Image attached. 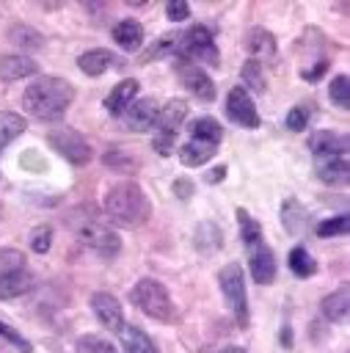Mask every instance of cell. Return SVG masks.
Listing matches in <instances>:
<instances>
[{
  "instance_id": "obj_1",
  "label": "cell",
  "mask_w": 350,
  "mask_h": 353,
  "mask_svg": "<svg viewBox=\"0 0 350 353\" xmlns=\"http://www.w3.org/2000/svg\"><path fill=\"white\" fill-rule=\"evenodd\" d=\"M72 99H74V85L63 77H39L22 94L25 110L39 121H58L72 105Z\"/></svg>"
},
{
  "instance_id": "obj_2",
  "label": "cell",
  "mask_w": 350,
  "mask_h": 353,
  "mask_svg": "<svg viewBox=\"0 0 350 353\" xmlns=\"http://www.w3.org/2000/svg\"><path fill=\"white\" fill-rule=\"evenodd\" d=\"M105 212L116 226L135 229V226H143L149 221L152 204H149V196L143 193V188L138 182L124 179L105 193Z\"/></svg>"
},
{
  "instance_id": "obj_3",
  "label": "cell",
  "mask_w": 350,
  "mask_h": 353,
  "mask_svg": "<svg viewBox=\"0 0 350 353\" xmlns=\"http://www.w3.org/2000/svg\"><path fill=\"white\" fill-rule=\"evenodd\" d=\"M130 301L146 317H152V320L171 323L176 317V309L171 303V295H168V290L157 279H141V281H135V287L130 290Z\"/></svg>"
},
{
  "instance_id": "obj_4",
  "label": "cell",
  "mask_w": 350,
  "mask_h": 353,
  "mask_svg": "<svg viewBox=\"0 0 350 353\" xmlns=\"http://www.w3.org/2000/svg\"><path fill=\"white\" fill-rule=\"evenodd\" d=\"M72 229H74L77 240H80L85 248H91L94 254H99V256H113V254H119V248H121L119 234H116L107 223L96 221L94 215H85V218H83V215H74Z\"/></svg>"
},
{
  "instance_id": "obj_5",
  "label": "cell",
  "mask_w": 350,
  "mask_h": 353,
  "mask_svg": "<svg viewBox=\"0 0 350 353\" xmlns=\"http://www.w3.org/2000/svg\"><path fill=\"white\" fill-rule=\"evenodd\" d=\"M218 281H220V290H223V295L229 301V309H231L237 325L245 328L248 325V298H245V276H243V268L237 262H229L220 270Z\"/></svg>"
},
{
  "instance_id": "obj_6",
  "label": "cell",
  "mask_w": 350,
  "mask_h": 353,
  "mask_svg": "<svg viewBox=\"0 0 350 353\" xmlns=\"http://www.w3.org/2000/svg\"><path fill=\"white\" fill-rule=\"evenodd\" d=\"M179 55L187 58V61H193V63L201 61V66H204V63L215 66V63H218V50H215V41H212L209 28H204V25L187 28V30L179 36Z\"/></svg>"
},
{
  "instance_id": "obj_7",
  "label": "cell",
  "mask_w": 350,
  "mask_h": 353,
  "mask_svg": "<svg viewBox=\"0 0 350 353\" xmlns=\"http://www.w3.org/2000/svg\"><path fill=\"white\" fill-rule=\"evenodd\" d=\"M187 116V102L185 99H168L163 108H160V116H157V138H154V149L160 154H168L171 152V143H174V135L179 132V124L185 121Z\"/></svg>"
},
{
  "instance_id": "obj_8",
  "label": "cell",
  "mask_w": 350,
  "mask_h": 353,
  "mask_svg": "<svg viewBox=\"0 0 350 353\" xmlns=\"http://www.w3.org/2000/svg\"><path fill=\"white\" fill-rule=\"evenodd\" d=\"M50 146L69 163L74 165H85L91 163V143L77 132V130H55L47 135Z\"/></svg>"
},
{
  "instance_id": "obj_9",
  "label": "cell",
  "mask_w": 350,
  "mask_h": 353,
  "mask_svg": "<svg viewBox=\"0 0 350 353\" xmlns=\"http://www.w3.org/2000/svg\"><path fill=\"white\" fill-rule=\"evenodd\" d=\"M176 77L182 80V85L193 97H198L204 102H212L215 99V83H212V77L198 63H193V61H187V58L179 55V61H176Z\"/></svg>"
},
{
  "instance_id": "obj_10",
  "label": "cell",
  "mask_w": 350,
  "mask_h": 353,
  "mask_svg": "<svg viewBox=\"0 0 350 353\" xmlns=\"http://www.w3.org/2000/svg\"><path fill=\"white\" fill-rule=\"evenodd\" d=\"M226 116L240 124V127H259V113H256V105L251 99V94L243 88V85H234L226 97Z\"/></svg>"
},
{
  "instance_id": "obj_11",
  "label": "cell",
  "mask_w": 350,
  "mask_h": 353,
  "mask_svg": "<svg viewBox=\"0 0 350 353\" xmlns=\"http://www.w3.org/2000/svg\"><path fill=\"white\" fill-rule=\"evenodd\" d=\"M157 116H160V105L154 97H143V99H135L127 110H124V124L127 130L132 132H146L157 124Z\"/></svg>"
},
{
  "instance_id": "obj_12",
  "label": "cell",
  "mask_w": 350,
  "mask_h": 353,
  "mask_svg": "<svg viewBox=\"0 0 350 353\" xmlns=\"http://www.w3.org/2000/svg\"><path fill=\"white\" fill-rule=\"evenodd\" d=\"M248 248V268H251V276L256 284H270L276 279V256L273 251L265 245V240H256Z\"/></svg>"
},
{
  "instance_id": "obj_13",
  "label": "cell",
  "mask_w": 350,
  "mask_h": 353,
  "mask_svg": "<svg viewBox=\"0 0 350 353\" xmlns=\"http://www.w3.org/2000/svg\"><path fill=\"white\" fill-rule=\"evenodd\" d=\"M91 309H94L96 320H99L107 331H119V328L124 325L121 303H119L110 292H94V295H91Z\"/></svg>"
},
{
  "instance_id": "obj_14",
  "label": "cell",
  "mask_w": 350,
  "mask_h": 353,
  "mask_svg": "<svg viewBox=\"0 0 350 353\" xmlns=\"http://www.w3.org/2000/svg\"><path fill=\"white\" fill-rule=\"evenodd\" d=\"M215 152H218V143H215V141L190 135V138L179 146V160H182L187 168H196V165H204Z\"/></svg>"
},
{
  "instance_id": "obj_15",
  "label": "cell",
  "mask_w": 350,
  "mask_h": 353,
  "mask_svg": "<svg viewBox=\"0 0 350 353\" xmlns=\"http://www.w3.org/2000/svg\"><path fill=\"white\" fill-rule=\"evenodd\" d=\"M309 149L314 157H336V154H347V138L342 132H331V130H320L311 135Z\"/></svg>"
},
{
  "instance_id": "obj_16",
  "label": "cell",
  "mask_w": 350,
  "mask_h": 353,
  "mask_svg": "<svg viewBox=\"0 0 350 353\" xmlns=\"http://www.w3.org/2000/svg\"><path fill=\"white\" fill-rule=\"evenodd\" d=\"M314 168H317V176L325 182V185H344L347 182V154H336V157H314Z\"/></svg>"
},
{
  "instance_id": "obj_17",
  "label": "cell",
  "mask_w": 350,
  "mask_h": 353,
  "mask_svg": "<svg viewBox=\"0 0 350 353\" xmlns=\"http://www.w3.org/2000/svg\"><path fill=\"white\" fill-rule=\"evenodd\" d=\"M33 284H36V279H33L25 268H22V270H0V298H3V301L30 292Z\"/></svg>"
},
{
  "instance_id": "obj_18",
  "label": "cell",
  "mask_w": 350,
  "mask_h": 353,
  "mask_svg": "<svg viewBox=\"0 0 350 353\" xmlns=\"http://www.w3.org/2000/svg\"><path fill=\"white\" fill-rule=\"evenodd\" d=\"M138 80H121L107 97H105V110L110 116H124V110L135 102V94H138Z\"/></svg>"
},
{
  "instance_id": "obj_19",
  "label": "cell",
  "mask_w": 350,
  "mask_h": 353,
  "mask_svg": "<svg viewBox=\"0 0 350 353\" xmlns=\"http://www.w3.org/2000/svg\"><path fill=\"white\" fill-rule=\"evenodd\" d=\"M36 61H30L28 55H0V80L14 83L22 77L36 74Z\"/></svg>"
},
{
  "instance_id": "obj_20",
  "label": "cell",
  "mask_w": 350,
  "mask_h": 353,
  "mask_svg": "<svg viewBox=\"0 0 350 353\" xmlns=\"http://www.w3.org/2000/svg\"><path fill=\"white\" fill-rule=\"evenodd\" d=\"M119 339H121L124 353H157V347L149 339V334L143 328H138V325H121L119 328Z\"/></svg>"
},
{
  "instance_id": "obj_21",
  "label": "cell",
  "mask_w": 350,
  "mask_h": 353,
  "mask_svg": "<svg viewBox=\"0 0 350 353\" xmlns=\"http://www.w3.org/2000/svg\"><path fill=\"white\" fill-rule=\"evenodd\" d=\"M113 39H116V44H119L121 50L135 52V50L143 44V28H141V22H135V19H121V22L113 25Z\"/></svg>"
},
{
  "instance_id": "obj_22",
  "label": "cell",
  "mask_w": 350,
  "mask_h": 353,
  "mask_svg": "<svg viewBox=\"0 0 350 353\" xmlns=\"http://www.w3.org/2000/svg\"><path fill=\"white\" fill-rule=\"evenodd\" d=\"M116 63V55L110 50H88L77 58V66L83 74H91V77H99L102 72H107L110 66Z\"/></svg>"
},
{
  "instance_id": "obj_23",
  "label": "cell",
  "mask_w": 350,
  "mask_h": 353,
  "mask_svg": "<svg viewBox=\"0 0 350 353\" xmlns=\"http://www.w3.org/2000/svg\"><path fill=\"white\" fill-rule=\"evenodd\" d=\"M245 47H248V52L254 55L251 61H262V58H273L276 55V36L273 33H267L265 28H254L251 33H248V39H245Z\"/></svg>"
},
{
  "instance_id": "obj_24",
  "label": "cell",
  "mask_w": 350,
  "mask_h": 353,
  "mask_svg": "<svg viewBox=\"0 0 350 353\" xmlns=\"http://www.w3.org/2000/svg\"><path fill=\"white\" fill-rule=\"evenodd\" d=\"M320 309H322V317L331 320V323L344 320L347 317V309H350V292H347V287H339L331 295H325L322 303H320Z\"/></svg>"
},
{
  "instance_id": "obj_25",
  "label": "cell",
  "mask_w": 350,
  "mask_h": 353,
  "mask_svg": "<svg viewBox=\"0 0 350 353\" xmlns=\"http://www.w3.org/2000/svg\"><path fill=\"white\" fill-rule=\"evenodd\" d=\"M281 221H284V229L289 234H303L306 226H309V215H306V210L295 199H287L281 204Z\"/></svg>"
},
{
  "instance_id": "obj_26",
  "label": "cell",
  "mask_w": 350,
  "mask_h": 353,
  "mask_svg": "<svg viewBox=\"0 0 350 353\" xmlns=\"http://www.w3.org/2000/svg\"><path fill=\"white\" fill-rule=\"evenodd\" d=\"M25 132V119L19 113H11V110H3L0 113V149H6L14 138H19Z\"/></svg>"
},
{
  "instance_id": "obj_27",
  "label": "cell",
  "mask_w": 350,
  "mask_h": 353,
  "mask_svg": "<svg viewBox=\"0 0 350 353\" xmlns=\"http://www.w3.org/2000/svg\"><path fill=\"white\" fill-rule=\"evenodd\" d=\"M289 270H292L298 279H309V276L317 270L311 254H309L303 245H295V248L289 251Z\"/></svg>"
},
{
  "instance_id": "obj_28",
  "label": "cell",
  "mask_w": 350,
  "mask_h": 353,
  "mask_svg": "<svg viewBox=\"0 0 350 353\" xmlns=\"http://www.w3.org/2000/svg\"><path fill=\"white\" fill-rule=\"evenodd\" d=\"M11 41H14L17 47H22V50H39V47L44 44L41 33H36V30L28 28V25H17V28H11Z\"/></svg>"
},
{
  "instance_id": "obj_29",
  "label": "cell",
  "mask_w": 350,
  "mask_h": 353,
  "mask_svg": "<svg viewBox=\"0 0 350 353\" xmlns=\"http://www.w3.org/2000/svg\"><path fill=\"white\" fill-rule=\"evenodd\" d=\"M331 99L342 110L350 108V80H347V74H336L333 77V83H331Z\"/></svg>"
},
{
  "instance_id": "obj_30",
  "label": "cell",
  "mask_w": 350,
  "mask_h": 353,
  "mask_svg": "<svg viewBox=\"0 0 350 353\" xmlns=\"http://www.w3.org/2000/svg\"><path fill=\"white\" fill-rule=\"evenodd\" d=\"M171 52H179V33H168L160 41H154L152 52H146L143 58L149 61V58H163V55H171Z\"/></svg>"
},
{
  "instance_id": "obj_31",
  "label": "cell",
  "mask_w": 350,
  "mask_h": 353,
  "mask_svg": "<svg viewBox=\"0 0 350 353\" xmlns=\"http://www.w3.org/2000/svg\"><path fill=\"white\" fill-rule=\"evenodd\" d=\"M243 80H245V85H248V88H254L256 94H262V91H265L262 66H259L256 61H245V63H243Z\"/></svg>"
},
{
  "instance_id": "obj_32",
  "label": "cell",
  "mask_w": 350,
  "mask_h": 353,
  "mask_svg": "<svg viewBox=\"0 0 350 353\" xmlns=\"http://www.w3.org/2000/svg\"><path fill=\"white\" fill-rule=\"evenodd\" d=\"M52 245V229L50 226H36L30 232V251L33 254H47Z\"/></svg>"
},
{
  "instance_id": "obj_33",
  "label": "cell",
  "mask_w": 350,
  "mask_h": 353,
  "mask_svg": "<svg viewBox=\"0 0 350 353\" xmlns=\"http://www.w3.org/2000/svg\"><path fill=\"white\" fill-rule=\"evenodd\" d=\"M344 232H347V215H336V218L320 221V226H317L320 237H333V234H344Z\"/></svg>"
},
{
  "instance_id": "obj_34",
  "label": "cell",
  "mask_w": 350,
  "mask_h": 353,
  "mask_svg": "<svg viewBox=\"0 0 350 353\" xmlns=\"http://www.w3.org/2000/svg\"><path fill=\"white\" fill-rule=\"evenodd\" d=\"M77 347H80V353H116V347L99 336H80Z\"/></svg>"
},
{
  "instance_id": "obj_35",
  "label": "cell",
  "mask_w": 350,
  "mask_h": 353,
  "mask_svg": "<svg viewBox=\"0 0 350 353\" xmlns=\"http://www.w3.org/2000/svg\"><path fill=\"white\" fill-rule=\"evenodd\" d=\"M0 339H6V342H11L17 350H22V353H30L33 347H30V342L25 339V336H19L11 325H6V323H0Z\"/></svg>"
},
{
  "instance_id": "obj_36",
  "label": "cell",
  "mask_w": 350,
  "mask_h": 353,
  "mask_svg": "<svg viewBox=\"0 0 350 353\" xmlns=\"http://www.w3.org/2000/svg\"><path fill=\"white\" fill-rule=\"evenodd\" d=\"M306 121H309L306 108H292V110L287 113V127H289L292 132H303V130H306Z\"/></svg>"
},
{
  "instance_id": "obj_37",
  "label": "cell",
  "mask_w": 350,
  "mask_h": 353,
  "mask_svg": "<svg viewBox=\"0 0 350 353\" xmlns=\"http://www.w3.org/2000/svg\"><path fill=\"white\" fill-rule=\"evenodd\" d=\"M165 14H168V19H171V22H182V19H187V14H190V6H187L185 0H168V6H165Z\"/></svg>"
},
{
  "instance_id": "obj_38",
  "label": "cell",
  "mask_w": 350,
  "mask_h": 353,
  "mask_svg": "<svg viewBox=\"0 0 350 353\" xmlns=\"http://www.w3.org/2000/svg\"><path fill=\"white\" fill-rule=\"evenodd\" d=\"M325 66H328V63H325V61H320L314 69H303V77H306V80H317V77L325 72Z\"/></svg>"
},
{
  "instance_id": "obj_39",
  "label": "cell",
  "mask_w": 350,
  "mask_h": 353,
  "mask_svg": "<svg viewBox=\"0 0 350 353\" xmlns=\"http://www.w3.org/2000/svg\"><path fill=\"white\" fill-rule=\"evenodd\" d=\"M226 176V165H218V168H212L209 174H207V182H220Z\"/></svg>"
},
{
  "instance_id": "obj_40",
  "label": "cell",
  "mask_w": 350,
  "mask_h": 353,
  "mask_svg": "<svg viewBox=\"0 0 350 353\" xmlns=\"http://www.w3.org/2000/svg\"><path fill=\"white\" fill-rule=\"evenodd\" d=\"M174 193H176L179 199H187V196H190V185H187V182H176V185H174Z\"/></svg>"
},
{
  "instance_id": "obj_41",
  "label": "cell",
  "mask_w": 350,
  "mask_h": 353,
  "mask_svg": "<svg viewBox=\"0 0 350 353\" xmlns=\"http://www.w3.org/2000/svg\"><path fill=\"white\" fill-rule=\"evenodd\" d=\"M281 331H284V334H281V342H284V345H292V334H289V328H281Z\"/></svg>"
},
{
  "instance_id": "obj_42",
  "label": "cell",
  "mask_w": 350,
  "mask_h": 353,
  "mask_svg": "<svg viewBox=\"0 0 350 353\" xmlns=\"http://www.w3.org/2000/svg\"><path fill=\"white\" fill-rule=\"evenodd\" d=\"M218 353H245V350L237 347V345H229V347H223V350H218Z\"/></svg>"
}]
</instances>
